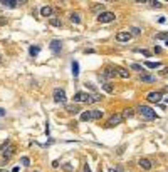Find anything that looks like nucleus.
Masks as SVG:
<instances>
[{"label": "nucleus", "instance_id": "1", "mask_svg": "<svg viewBox=\"0 0 168 172\" xmlns=\"http://www.w3.org/2000/svg\"><path fill=\"white\" fill-rule=\"evenodd\" d=\"M138 114H140L141 117H145V119H156V112H155L151 107H148V105H138Z\"/></svg>", "mask_w": 168, "mask_h": 172}, {"label": "nucleus", "instance_id": "2", "mask_svg": "<svg viewBox=\"0 0 168 172\" xmlns=\"http://www.w3.org/2000/svg\"><path fill=\"white\" fill-rule=\"evenodd\" d=\"M52 97H54V102L56 104H66V90L64 89H56L52 92Z\"/></svg>", "mask_w": 168, "mask_h": 172}, {"label": "nucleus", "instance_id": "3", "mask_svg": "<svg viewBox=\"0 0 168 172\" xmlns=\"http://www.w3.org/2000/svg\"><path fill=\"white\" fill-rule=\"evenodd\" d=\"M116 19V15H114L113 12H103L98 15V22H101V24H109V22H113V20Z\"/></svg>", "mask_w": 168, "mask_h": 172}, {"label": "nucleus", "instance_id": "4", "mask_svg": "<svg viewBox=\"0 0 168 172\" xmlns=\"http://www.w3.org/2000/svg\"><path fill=\"white\" fill-rule=\"evenodd\" d=\"M123 115L121 114H114V115H111L109 119H108V127H116V126H119L121 122H123Z\"/></svg>", "mask_w": 168, "mask_h": 172}, {"label": "nucleus", "instance_id": "5", "mask_svg": "<svg viewBox=\"0 0 168 172\" xmlns=\"http://www.w3.org/2000/svg\"><path fill=\"white\" fill-rule=\"evenodd\" d=\"M0 3L5 7V8H15V7H19V5H22V3H25V0H2Z\"/></svg>", "mask_w": 168, "mask_h": 172}, {"label": "nucleus", "instance_id": "6", "mask_svg": "<svg viewBox=\"0 0 168 172\" xmlns=\"http://www.w3.org/2000/svg\"><path fill=\"white\" fill-rule=\"evenodd\" d=\"M161 97H163L161 92H156V90H155V92H148V95H146L148 102H151V104H158L161 100Z\"/></svg>", "mask_w": 168, "mask_h": 172}, {"label": "nucleus", "instance_id": "7", "mask_svg": "<svg viewBox=\"0 0 168 172\" xmlns=\"http://www.w3.org/2000/svg\"><path fill=\"white\" fill-rule=\"evenodd\" d=\"M49 47H51V50H52L54 53H60V50H62V42L57 39H54L51 44H49Z\"/></svg>", "mask_w": 168, "mask_h": 172}, {"label": "nucleus", "instance_id": "8", "mask_svg": "<svg viewBox=\"0 0 168 172\" xmlns=\"http://www.w3.org/2000/svg\"><path fill=\"white\" fill-rule=\"evenodd\" d=\"M140 80L141 82H145V84H151V82H155L156 80V77L155 75H151V74H140Z\"/></svg>", "mask_w": 168, "mask_h": 172}, {"label": "nucleus", "instance_id": "9", "mask_svg": "<svg viewBox=\"0 0 168 172\" xmlns=\"http://www.w3.org/2000/svg\"><path fill=\"white\" fill-rule=\"evenodd\" d=\"M138 166H140L141 169H145V171H151L153 164H151V160L150 159H140L138 160Z\"/></svg>", "mask_w": 168, "mask_h": 172}, {"label": "nucleus", "instance_id": "10", "mask_svg": "<svg viewBox=\"0 0 168 172\" xmlns=\"http://www.w3.org/2000/svg\"><path fill=\"white\" fill-rule=\"evenodd\" d=\"M131 39V33L128 32H118L116 33V40H118V42H128V40Z\"/></svg>", "mask_w": 168, "mask_h": 172}, {"label": "nucleus", "instance_id": "11", "mask_svg": "<svg viewBox=\"0 0 168 172\" xmlns=\"http://www.w3.org/2000/svg\"><path fill=\"white\" fill-rule=\"evenodd\" d=\"M89 100V94L86 92H77L74 95V102H87Z\"/></svg>", "mask_w": 168, "mask_h": 172}, {"label": "nucleus", "instance_id": "12", "mask_svg": "<svg viewBox=\"0 0 168 172\" xmlns=\"http://www.w3.org/2000/svg\"><path fill=\"white\" fill-rule=\"evenodd\" d=\"M103 75H104V77H109V79H113V77L118 75V72H116V69H113V67H106V69H104V72H103Z\"/></svg>", "mask_w": 168, "mask_h": 172}, {"label": "nucleus", "instance_id": "13", "mask_svg": "<svg viewBox=\"0 0 168 172\" xmlns=\"http://www.w3.org/2000/svg\"><path fill=\"white\" fill-rule=\"evenodd\" d=\"M116 72H118V75L123 77V79H129V70H126V69H123V67H116Z\"/></svg>", "mask_w": 168, "mask_h": 172}, {"label": "nucleus", "instance_id": "14", "mask_svg": "<svg viewBox=\"0 0 168 172\" xmlns=\"http://www.w3.org/2000/svg\"><path fill=\"white\" fill-rule=\"evenodd\" d=\"M101 87H103V89H104V90H106L108 94H113L114 92V87H113V84H111V82H101Z\"/></svg>", "mask_w": 168, "mask_h": 172}, {"label": "nucleus", "instance_id": "15", "mask_svg": "<svg viewBox=\"0 0 168 172\" xmlns=\"http://www.w3.org/2000/svg\"><path fill=\"white\" fill-rule=\"evenodd\" d=\"M40 15H42V17H52V8L49 5L42 7V8H40Z\"/></svg>", "mask_w": 168, "mask_h": 172}, {"label": "nucleus", "instance_id": "16", "mask_svg": "<svg viewBox=\"0 0 168 172\" xmlns=\"http://www.w3.org/2000/svg\"><path fill=\"white\" fill-rule=\"evenodd\" d=\"M103 115H104V112H103V110H99V109H93V110H91V119H101V117H103Z\"/></svg>", "mask_w": 168, "mask_h": 172}, {"label": "nucleus", "instance_id": "17", "mask_svg": "<svg viewBox=\"0 0 168 172\" xmlns=\"http://www.w3.org/2000/svg\"><path fill=\"white\" fill-rule=\"evenodd\" d=\"M103 99V95L99 94H89V100H87V104H94V102H99Z\"/></svg>", "mask_w": 168, "mask_h": 172}, {"label": "nucleus", "instance_id": "18", "mask_svg": "<svg viewBox=\"0 0 168 172\" xmlns=\"http://www.w3.org/2000/svg\"><path fill=\"white\" fill-rule=\"evenodd\" d=\"M69 19H71L72 24H79V22H81V13L79 12H72L71 15H69Z\"/></svg>", "mask_w": 168, "mask_h": 172}, {"label": "nucleus", "instance_id": "19", "mask_svg": "<svg viewBox=\"0 0 168 172\" xmlns=\"http://www.w3.org/2000/svg\"><path fill=\"white\" fill-rule=\"evenodd\" d=\"M4 159H10L12 157V154H13V147L10 146V147H7V149H4Z\"/></svg>", "mask_w": 168, "mask_h": 172}, {"label": "nucleus", "instance_id": "20", "mask_svg": "<svg viewBox=\"0 0 168 172\" xmlns=\"http://www.w3.org/2000/svg\"><path fill=\"white\" fill-rule=\"evenodd\" d=\"M129 69H131V70H136V72H140V74H145V67L140 65V64H131Z\"/></svg>", "mask_w": 168, "mask_h": 172}, {"label": "nucleus", "instance_id": "21", "mask_svg": "<svg viewBox=\"0 0 168 172\" xmlns=\"http://www.w3.org/2000/svg\"><path fill=\"white\" fill-rule=\"evenodd\" d=\"M133 114H134V110L128 107V109H124V112L121 114V115H123V119H129V117H133Z\"/></svg>", "mask_w": 168, "mask_h": 172}, {"label": "nucleus", "instance_id": "22", "mask_svg": "<svg viewBox=\"0 0 168 172\" xmlns=\"http://www.w3.org/2000/svg\"><path fill=\"white\" fill-rule=\"evenodd\" d=\"M66 110H67L69 114H79L81 109H79L77 105H74V104H72V105H67V107H66Z\"/></svg>", "mask_w": 168, "mask_h": 172}, {"label": "nucleus", "instance_id": "23", "mask_svg": "<svg viewBox=\"0 0 168 172\" xmlns=\"http://www.w3.org/2000/svg\"><path fill=\"white\" fill-rule=\"evenodd\" d=\"M49 24L52 27H60L62 25V22H60V19H57V17H51V20H49Z\"/></svg>", "mask_w": 168, "mask_h": 172}, {"label": "nucleus", "instance_id": "24", "mask_svg": "<svg viewBox=\"0 0 168 172\" xmlns=\"http://www.w3.org/2000/svg\"><path fill=\"white\" fill-rule=\"evenodd\" d=\"M145 67H148V69H158V67H161L160 62H145Z\"/></svg>", "mask_w": 168, "mask_h": 172}, {"label": "nucleus", "instance_id": "25", "mask_svg": "<svg viewBox=\"0 0 168 172\" xmlns=\"http://www.w3.org/2000/svg\"><path fill=\"white\" fill-rule=\"evenodd\" d=\"M91 10H93V12H101V13H103V10H104V3H98V5H93V7H91Z\"/></svg>", "mask_w": 168, "mask_h": 172}, {"label": "nucleus", "instance_id": "26", "mask_svg": "<svg viewBox=\"0 0 168 172\" xmlns=\"http://www.w3.org/2000/svg\"><path fill=\"white\" fill-rule=\"evenodd\" d=\"M81 120H82V122H86V120H93V119H91V110L81 114Z\"/></svg>", "mask_w": 168, "mask_h": 172}, {"label": "nucleus", "instance_id": "27", "mask_svg": "<svg viewBox=\"0 0 168 172\" xmlns=\"http://www.w3.org/2000/svg\"><path fill=\"white\" fill-rule=\"evenodd\" d=\"M72 75L74 77L79 75V64H77V62H72Z\"/></svg>", "mask_w": 168, "mask_h": 172}, {"label": "nucleus", "instance_id": "28", "mask_svg": "<svg viewBox=\"0 0 168 172\" xmlns=\"http://www.w3.org/2000/svg\"><path fill=\"white\" fill-rule=\"evenodd\" d=\"M29 52H30V55H32V57H35V55L40 52V47H37V45L34 47V45H32L30 49H29Z\"/></svg>", "mask_w": 168, "mask_h": 172}, {"label": "nucleus", "instance_id": "29", "mask_svg": "<svg viewBox=\"0 0 168 172\" xmlns=\"http://www.w3.org/2000/svg\"><path fill=\"white\" fill-rule=\"evenodd\" d=\"M128 32L131 33V37H133V35H140V33H141V28H138V27H131Z\"/></svg>", "mask_w": 168, "mask_h": 172}, {"label": "nucleus", "instance_id": "30", "mask_svg": "<svg viewBox=\"0 0 168 172\" xmlns=\"http://www.w3.org/2000/svg\"><path fill=\"white\" fill-rule=\"evenodd\" d=\"M155 39H163L165 42H167V45H168V33L167 32H161V33H156V37Z\"/></svg>", "mask_w": 168, "mask_h": 172}, {"label": "nucleus", "instance_id": "31", "mask_svg": "<svg viewBox=\"0 0 168 172\" xmlns=\"http://www.w3.org/2000/svg\"><path fill=\"white\" fill-rule=\"evenodd\" d=\"M20 162H22V166H24V167H29V166H30V159H29V157H25V155L20 159Z\"/></svg>", "mask_w": 168, "mask_h": 172}, {"label": "nucleus", "instance_id": "32", "mask_svg": "<svg viewBox=\"0 0 168 172\" xmlns=\"http://www.w3.org/2000/svg\"><path fill=\"white\" fill-rule=\"evenodd\" d=\"M148 3H150V5H151V7H156V8H160V7L163 5V3H161V2H158V0H150V2H148Z\"/></svg>", "mask_w": 168, "mask_h": 172}, {"label": "nucleus", "instance_id": "33", "mask_svg": "<svg viewBox=\"0 0 168 172\" xmlns=\"http://www.w3.org/2000/svg\"><path fill=\"white\" fill-rule=\"evenodd\" d=\"M140 53H141V55H145V57H151V52H150V50H146V49H141Z\"/></svg>", "mask_w": 168, "mask_h": 172}, {"label": "nucleus", "instance_id": "34", "mask_svg": "<svg viewBox=\"0 0 168 172\" xmlns=\"http://www.w3.org/2000/svg\"><path fill=\"white\" fill-rule=\"evenodd\" d=\"M62 169H64L66 172H71V171H72V166H71V164H64V166H62Z\"/></svg>", "mask_w": 168, "mask_h": 172}, {"label": "nucleus", "instance_id": "35", "mask_svg": "<svg viewBox=\"0 0 168 172\" xmlns=\"http://www.w3.org/2000/svg\"><path fill=\"white\" fill-rule=\"evenodd\" d=\"M109 172H123V167H119V166H118V167H114V169H111Z\"/></svg>", "mask_w": 168, "mask_h": 172}, {"label": "nucleus", "instance_id": "36", "mask_svg": "<svg viewBox=\"0 0 168 172\" xmlns=\"http://www.w3.org/2000/svg\"><path fill=\"white\" fill-rule=\"evenodd\" d=\"M160 75H168V67H163V70L160 72Z\"/></svg>", "mask_w": 168, "mask_h": 172}, {"label": "nucleus", "instance_id": "37", "mask_svg": "<svg viewBox=\"0 0 168 172\" xmlns=\"http://www.w3.org/2000/svg\"><path fill=\"white\" fill-rule=\"evenodd\" d=\"M7 24V19L5 17H0V25H5Z\"/></svg>", "mask_w": 168, "mask_h": 172}, {"label": "nucleus", "instance_id": "38", "mask_svg": "<svg viewBox=\"0 0 168 172\" xmlns=\"http://www.w3.org/2000/svg\"><path fill=\"white\" fill-rule=\"evenodd\" d=\"M84 172H91V167H89V164H86V166H84Z\"/></svg>", "mask_w": 168, "mask_h": 172}, {"label": "nucleus", "instance_id": "39", "mask_svg": "<svg viewBox=\"0 0 168 172\" xmlns=\"http://www.w3.org/2000/svg\"><path fill=\"white\" fill-rule=\"evenodd\" d=\"M158 22H160V24H165V22H167V19H165V17H160V19H158Z\"/></svg>", "mask_w": 168, "mask_h": 172}, {"label": "nucleus", "instance_id": "40", "mask_svg": "<svg viewBox=\"0 0 168 172\" xmlns=\"http://www.w3.org/2000/svg\"><path fill=\"white\" fill-rule=\"evenodd\" d=\"M4 115H5V110H4V109H0V117H4Z\"/></svg>", "mask_w": 168, "mask_h": 172}, {"label": "nucleus", "instance_id": "41", "mask_svg": "<svg viewBox=\"0 0 168 172\" xmlns=\"http://www.w3.org/2000/svg\"><path fill=\"white\" fill-rule=\"evenodd\" d=\"M0 172H8V171H5V169H0Z\"/></svg>", "mask_w": 168, "mask_h": 172}, {"label": "nucleus", "instance_id": "42", "mask_svg": "<svg viewBox=\"0 0 168 172\" xmlns=\"http://www.w3.org/2000/svg\"><path fill=\"white\" fill-rule=\"evenodd\" d=\"M165 92H168V85H167V87H165Z\"/></svg>", "mask_w": 168, "mask_h": 172}, {"label": "nucleus", "instance_id": "43", "mask_svg": "<svg viewBox=\"0 0 168 172\" xmlns=\"http://www.w3.org/2000/svg\"><path fill=\"white\" fill-rule=\"evenodd\" d=\"M0 64H2V53H0Z\"/></svg>", "mask_w": 168, "mask_h": 172}, {"label": "nucleus", "instance_id": "44", "mask_svg": "<svg viewBox=\"0 0 168 172\" xmlns=\"http://www.w3.org/2000/svg\"><path fill=\"white\" fill-rule=\"evenodd\" d=\"M0 150H2V144H0Z\"/></svg>", "mask_w": 168, "mask_h": 172}, {"label": "nucleus", "instance_id": "45", "mask_svg": "<svg viewBox=\"0 0 168 172\" xmlns=\"http://www.w3.org/2000/svg\"><path fill=\"white\" fill-rule=\"evenodd\" d=\"M99 172H103V171H99Z\"/></svg>", "mask_w": 168, "mask_h": 172}]
</instances>
